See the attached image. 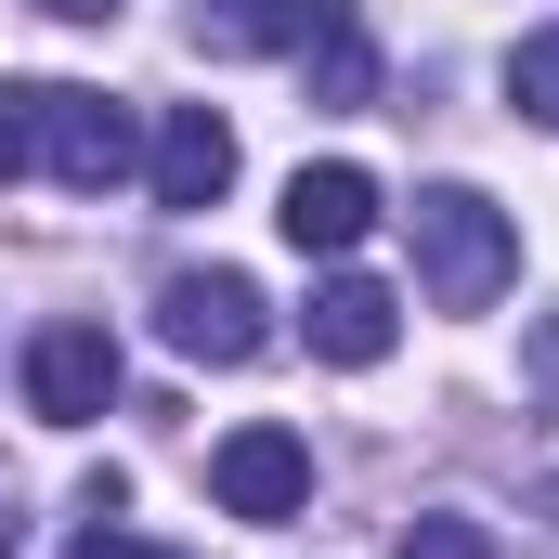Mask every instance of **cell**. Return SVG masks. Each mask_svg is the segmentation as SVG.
Instances as JSON below:
<instances>
[{"label": "cell", "mask_w": 559, "mask_h": 559, "mask_svg": "<svg viewBox=\"0 0 559 559\" xmlns=\"http://www.w3.org/2000/svg\"><path fill=\"white\" fill-rule=\"evenodd\" d=\"M404 222H417V286L442 299V312H495V299H508V274H521V222H508L481 182H429Z\"/></svg>", "instance_id": "6da1fadb"}, {"label": "cell", "mask_w": 559, "mask_h": 559, "mask_svg": "<svg viewBox=\"0 0 559 559\" xmlns=\"http://www.w3.org/2000/svg\"><path fill=\"white\" fill-rule=\"evenodd\" d=\"M39 169L66 182V195H105V182H131L143 169V131H131V105H105V92H39Z\"/></svg>", "instance_id": "7a4b0ae2"}, {"label": "cell", "mask_w": 559, "mask_h": 559, "mask_svg": "<svg viewBox=\"0 0 559 559\" xmlns=\"http://www.w3.org/2000/svg\"><path fill=\"white\" fill-rule=\"evenodd\" d=\"M156 325H169L182 365H248V352L274 338V312H261V286H248V274H169Z\"/></svg>", "instance_id": "3957f363"}, {"label": "cell", "mask_w": 559, "mask_h": 559, "mask_svg": "<svg viewBox=\"0 0 559 559\" xmlns=\"http://www.w3.org/2000/svg\"><path fill=\"white\" fill-rule=\"evenodd\" d=\"M209 495L235 508V521H299L312 508V442L299 429H222V455H209Z\"/></svg>", "instance_id": "277c9868"}, {"label": "cell", "mask_w": 559, "mask_h": 559, "mask_svg": "<svg viewBox=\"0 0 559 559\" xmlns=\"http://www.w3.org/2000/svg\"><path fill=\"white\" fill-rule=\"evenodd\" d=\"M26 404L52 429H92L118 404V338H105V325H39V338H26Z\"/></svg>", "instance_id": "5b68a950"}, {"label": "cell", "mask_w": 559, "mask_h": 559, "mask_svg": "<svg viewBox=\"0 0 559 559\" xmlns=\"http://www.w3.org/2000/svg\"><path fill=\"white\" fill-rule=\"evenodd\" d=\"M143 182H156V209H222L235 195V118L222 105H169L156 143H143Z\"/></svg>", "instance_id": "8992f818"}, {"label": "cell", "mask_w": 559, "mask_h": 559, "mask_svg": "<svg viewBox=\"0 0 559 559\" xmlns=\"http://www.w3.org/2000/svg\"><path fill=\"white\" fill-rule=\"evenodd\" d=\"M274 222H286V248H299V261H352V248L378 235V182H365L352 156H325V169H299V182H286Z\"/></svg>", "instance_id": "52a82bcc"}, {"label": "cell", "mask_w": 559, "mask_h": 559, "mask_svg": "<svg viewBox=\"0 0 559 559\" xmlns=\"http://www.w3.org/2000/svg\"><path fill=\"white\" fill-rule=\"evenodd\" d=\"M391 338H404V299L378 274H325L312 286V365H352L365 378V365H391Z\"/></svg>", "instance_id": "ba28073f"}, {"label": "cell", "mask_w": 559, "mask_h": 559, "mask_svg": "<svg viewBox=\"0 0 559 559\" xmlns=\"http://www.w3.org/2000/svg\"><path fill=\"white\" fill-rule=\"evenodd\" d=\"M352 0H195V52H312Z\"/></svg>", "instance_id": "9c48e42d"}, {"label": "cell", "mask_w": 559, "mask_h": 559, "mask_svg": "<svg viewBox=\"0 0 559 559\" xmlns=\"http://www.w3.org/2000/svg\"><path fill=\"white\" fill-rule=\"evenodd\" d=\"M299 79H312V105H338V118L378 105V39H365V13H338V26L299 52Z\"/></svg>", "instance_id": "30bf717a"}, {"label": "cell", "mask_w": 559, "mask_h": 559, "mask_svg": "<svg viewBox=\"0 0 559 559\" xmlns=\"http://www.w3.org/2000/svg\"><path fill=\"white\" fill-rule=\"evenodd\" d=\"M508 105H521L534 131H559V26H534V39L508 52Z\"/></svg>", "instance_id": "8fae6325"}, {"label": "cell", "mask_w": 559, "mask_h": 559, "mask_svg": "<svg viewBox=\"0 0 559 559\" xmlns=\"http://www.w3.org/2000/svg\"><path fill=\"white\" fill-rule=\"evenodd\" d=\"M404 559H495V534L455 521V508H429V521H404Z\"/></svg>", "instance_id": "7c38bea8"}, {"label": "cell", "mask_w": 559, "mask_h": 559, "mask_svg": "<svg viewBox=\"0 0 559 559\" xmlns=\"http://www.w3.org/2000/svg\"><path fill=\"white\" fill-rule=\"evenodd\" d=\"M26 156H39V92H13V79H0V182H13Z\"/></svg>", "instance_id": "4fadbf2b"}, {"label": "cell", "mask_w": 559, "mask_h": 559, "mask_svg": "<svg viewBox=\"0 0 559 559\" xmlns=\"http://www.w3.org/2000/svg\"><path fill=\"white\" fill-rule=\"evenodd\" d=\"M66 559H182V547H143V534H118V521H92V534H79Z\"/></svg>", "instance_id": "5bb4252c"}, {"label": "cell", "mask_w": 559, "mask_h": 559, "mask_svg": "<svg viewBox=\"0 0 559 559\" xmlns=\"http://www.w3.org/2000/svg\"><path fill=\"white\" fill-rule=\"evenodd\" d=\"M534 404L559 417V312H534Z\"/></svg>", "instance_id": "9a60e30c"}, {"label": "cell", "mask_w": 559, "mask_h": 559, "mask_svg": "<svg viewBox=\"0 0 559 559\" xmlns=\"http://www.w3.org/2000/svg\"><path fill=\"white\" fill-rule=\"evenodd\" d=\"M39 13H66V26H105V13H118V0H39Z\"/></svg>", "instance_id": "2e32d148"}]
</instances>
